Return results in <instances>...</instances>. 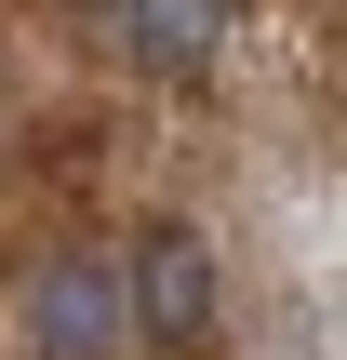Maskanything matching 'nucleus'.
Wrapping results in <instances>:
<instances>
[{
    "instance_id": "obj_1",
    "label": "nucleus",
    "mask_w": 347,
    "mask_h": 360,
    "mask_svg": "<svg viewBox=\"0 0 347 360\" xmlns=\"http://www.w3.org/2000/svg\"><path fill=\"white\" fill-rule=\"evenodd\" d=\"M120 321H147L160 360H214V254H201V227H147V240H134Z\"/></svg>"
},
{
    "instance_id": "obj_2",
    "label": "nucleus",
    "mask_w": 347,
    "mask_h": 360,
    "mask_svg": "<svg viewBox=\"0 0 347 360\" xmlns=\"http://www.w3.org/2000/svg\"><path fill=\"white\" fill-rule=\"evenodd\" d=\"M27 334H40V360H107L120 347V281H107V254H53V267L27 281Z\"/></svg>"
},
{
    "instance_id": "obj_3",
    "label": "nucleus",
    "mask_w": 347,
    "mask_h": 360,
    "mask_svg": "<svg viewBox=\"0 0 347 360\" xmlns=\"http://www.w3.org/2000/svg\"><path fill=\"white\" fill-rule=\"evenodd\" d=\"M120 40H134V67L201 80V67H214V40H227V0H120Z\"/></svg>"
}]
</instances>
